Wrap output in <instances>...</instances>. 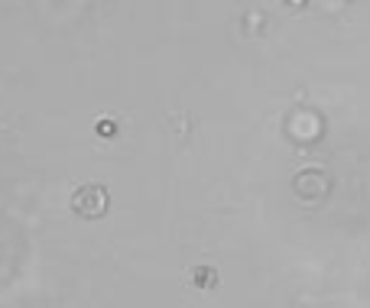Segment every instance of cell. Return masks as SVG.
I'll return each instance as SVG.
<instances>
[{
  "mask_svg": "<svg viewBox=\"0 0 370 308\" xmlns=\"http://www.w3.org/2000/svg\"><path fill=\"white\" fill-rule=\"evenodd\" d=\"M98 133H114V123H111V121H101V123H98Z\"/></svg>",
  "mask_w": 370,
  "mask_h": 308,
  "instance_id": "2",
  "label": "cell"
},
{
  "mask_svg": "<svg viewBox=\"0 0 370 308\" xmlns=\"http://www.w3.org/2000/svg\"><path fill=\"white\" fill-rule=\"evenodd\" d=\"M72 208H75V215H82V217H98V215H105L107 195L98 185H85L72 195Z\"/></svg>",
  "mask_w": 370,
  "mask_h": 308,
  "instance_id": "1",
  "label": "cell"
}]
</instances>
